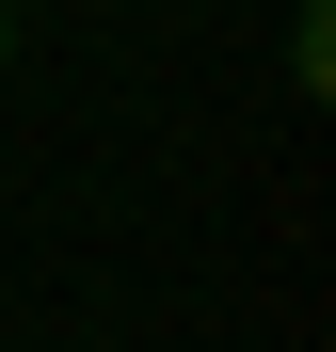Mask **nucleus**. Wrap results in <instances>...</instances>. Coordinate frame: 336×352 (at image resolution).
I'll return each instance as SVG.
<instances>
[{
    "label": "nucleus",
    "instance_id": "nucleus-1",
    "mask_svg": "<svg viewBox=\"0 0 336 352\" xmlns=\"http://www.w3.org/2000/svg\"><path fill=\"white\" fill-rule=\"evenodd\" d=\"M289 80H304V96L336 80V16H320V0H289Z\"/></svg>",
    "mask_w": 336,
    "mask_h": 352
},
{
    "label": "nucleus",
    "instance_id": "nucleus-2",
    "mask_svg": "<svg viewBox=\"0 0 336 352\" xmlns=\"http://www.w3.org/2000/svg\"><path fill=\"white\" fill-rule=\"evenodd\" d=\"M0 65H16V0H0Z\"/></svg>",
    "mask_w": 336,
    "mask_h": 352
}]
</instances>
